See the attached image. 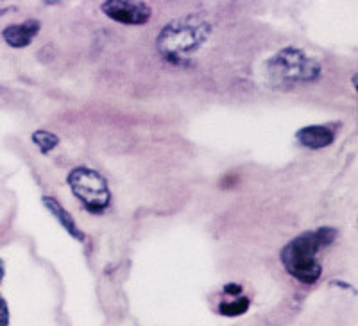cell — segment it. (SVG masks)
<instances>
[{"label":"cell","mask_w":358,"mask_h":326,"mask_svg":"<svg viewBox=\"0 0 358 326\" xmlns=\"http://www.w3.org/2000/svg\"><path fill=\"white\" fill-rule=\"evenodd\" d=\"M334 285H338V287H342V289H351V290H353V287H351V285H348V283H342V281H334Z\"/></svg>","instance_id":"5bb4252c"},{"label":"cell","mask_w":358,"mask_h":326,"mask_svg":"<svg viewBox=\"0 0 358 326\" xmlns=\"http://www.w3.org/2000/svg\"><path fill=\"white\" fill-rule=\"evenodd\" d=\"M66 183L88 212L101 213L110 206L111 192L108 181L94 169L76 167L66 178Z\"/></svg>","instance_id":"277c9868"},{"label":"cell","mask_w":358,"mask_h":326,"mask_svg":"<svg viewBox=\"0 0 358 326\" xmlns=\"http://www.w3.org/2000/svg\"><path fill=\"white\" fill-rule=\"evenodd\" d=\"M242 290H244V287L241 283H228V285H224V292L233 294V296H238Z\"/></svg>","instance_id":"7c38bea8"},{"label":"cell","mask_w":358,"mask_h":326,"mask_svg":"<svg viewBox=\"0 0 358 326\" xmlns=\"http://www.w3.org/2000/svg\"><path fill=\"white\" fill-rule=\"evenodd\" d=\"M4 274H6L4 262H2V258H0V283H2V280H4Z\"/></svg>","instance_id":"4fadbf2b"},{"label":"cell","mask_w":358,"mask_h":326,"mask_svg":"<svg viewBox=\"0 0 358 326\" xmlns=\"http://www.w3.org/2000/svg\"><path fill=\"white\" fill-rule=\"evenodd\" d=\"M297 142L306 149H324L334 143L335 133L328 126H306L297 131Z\"/></svg>","instance_id":"52a82bcc"},{"label":"cell","mask_w":358,"mask_h":326,"mask_svg":"<svg viewBox=\"0 0 358 326\" xmlns=\"http://www.w3.org/2000/svg\"><path fill=\"white\" fill-rule=\"evenodd\" d=\"M268 83L276 88L290 90L297 85L313 83L321 78L322 66L315 57H310L297 47H287L267 62Z\"/></svg>","instance_id":"3957f363"},{"label":"cell","mask_w":358,"mask_h":326,"mask_svg":"<svg viewBox=\"0 0 358 326\" xmlns=\"http://www.w3.org/2000/svg\"><path fill=\"white\" fill-rule=\"evenodd\" d=\"M101 11L113 22L124 25H143L151 20L152 9L145 2L129 0H108L102 2Z\"/></svg>","instance_id":"5b68a950"},{"label":"cell","mask_w":358,"mask_h":326,"mask_svg":"<svg viewBox=\"0 0 358 326\" xmlns=\"http://www.w3.org/2000/svg\"><path fill=\"white\" fill-rule=\"evenodd\" d=\"M41 24L36 18H29V20L22 22V24H13L2 31V38L13 49H24V47L31 45L34 38L40 33Z\"/></svg>","instance_id":"8992f818"},{"label":"cell","mask_w":358,"mask_h":326,"mask_svg":"<svg viewBox=\"0 0 358 326\" xmlns=\"http://www.w3.org/2000/svg\"><path fill=\"white\" fill-rule=\"evenodd\" d=\"M33 142L40 147V151L43 153V155H47V153H50L56 149L57 143H59V139H57L54 133H50V131L40 129V131H34L33 133Z\"/></svg>","instance_id":"9c48e42d"},{"label":"cell","mask_w":358,"mask_h":326,"mask_svg":"<svg viewBox=\"0 0 358 326\" xmlns=\"http://www.w3.org/2000/svg\"><path fill=\"white\" fill-rule=\"evenodd\" d=\"M212 33V24L201 15L174 18L162 29L156 38V47L163 59L172 65H187L192 56L201 50Z\"/></svg>","instance_id":"7a4b0ae2"},{"label":"cell","mask_w":358,"mask_h":326,"mask_svg":"<svg viewBox=\"0 0 358 326\" xmlns=\"http://www.w3.org/2000/svg\"><path fill=\"white\" fill-rule=\"evenodd\" d=\"M337 239V229L322 226L315 232H305L297 235L281 249V262L287 273L305 285L319 281L322 274V265L319 253L330 248Z\"/></svg>","instance_id":"6da1fadb"},{"label":"cell","mask_w":358,"mask_h":326,"mask_svg":"<svg viewBox=\"0 0 358 326\" xmlns=\"http://www.w3.org/2000/svg\"><path fill=\"white\" fill-rule=\"evenodd\" d=\"M0 326H9V306L4 298H0Z\"/></svg>","instance_id":"8fae6325"},{"label":"cell","mask_w":358,"mask_h":326,"mask_svg":"<svg viewBox=\"0 0 358 326\" xmlns=\"http://www.w3.org/2000/svg\"><path fill=\"white\" fill-rule=\"evenodd\" d=\"M249 305H251L249 298H241L231 303H220L219 312L222 316H226V318H236V316L245 314L249 310Z\"/></svg>","instance_id":"30bf717a"},{"label":"cell","mask_w":358,"mask_h":326,"mask_svg":"<svg viewBox=\"0 0 358 326\" xmlns=\"http://www.w3.org/2000/svg\"><path fill=\"white\" fill-rule=\"evenodd\" d=\"M41 203L45 204V208L49 210V212L56 217L57 222H59V225H62L66 232H69L70 236H73V239L79 242L85 241V233L79 229V226L76 225L73 217L70 215L65 208H63V204L59 203V201L54 199V197H50V196H45V197H41Z\"/></svg>","instance_id":"ba28073f"}]
</instances>
